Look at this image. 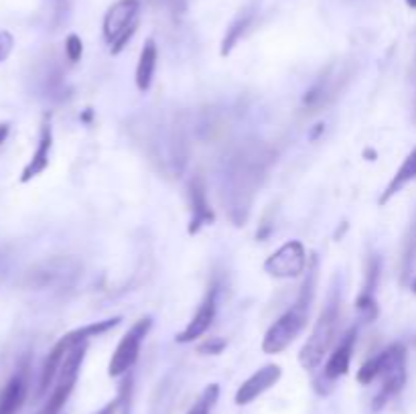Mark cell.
<instances>
[{
    "instance_id": "1",
    "label": "cell",
    "mask_w": 416,
    "mask_h": 414,
    "mask_svg": "<svg viewBox=\"0 0 416 414\" xmlns=\"http://www.w3.org/2000/svg\"><path fill=\"white\" fill-rule=\"evenodd\" d=\"M337 331H339V302L331 301L319 315L317 325L313 327L311 335L299 353V362L305 370L313 372L321 366V362L331 351L337 339Z\"/></svg>"
},
{
    "instance_id": "2",
    "label": "cell",
    "mask_w": 416,
    "mask_h": 414,
    "mask_svg": "<svg viewBox=\"0 0 416 414\" xmlns=\"http://www.w3.org/2000/svg\"><path fill=\"white\" fill-rule=\"evenodd\" d=\"M313 299L299 295V299L295 302V307L290 311H286L282 317H278L277 321L268 327L266 335L262 339V351L264 353H280L284 351L295 339L299 338V333L305 329L307 319H309V309H311Z\"/></svg>"
},
{
    "instance_id": "3",
    "label": "cell",
    "mask_w": 416,
    "mask_h": 414,
    "mask_svg": "<svg viewBox=\"0 0 416 414\" xmlns=\"http://www.w3.org/2000/svg\"><path fill=\"white\" fill-rule=\"evenodd\" d=\"M139 0H118L110 6L104 17V37L112 55H118L139 27Z\"/></svg>"
},
{
    "instance_id": "4",
    "label": "cell",
    "mask_w": 416,
    "mask_h": 414,
    "mask_svg": "<svg viewBox=\"0 0 416 414\" xmlns=\"http://www.w3.org/2000/svg\"><path fill=\"white\" fill-rule=\"evenodd\" d=\"M150 327H152L150 317H142V319H139V321L130 327V331L120 339V343H118L114 355H112V360H110V366H108V374H110V376H124V374L137 364L140 353V343H142V339L146 338V333L150 331Z\"/></svg>"
},
{
    "instance_id": "5",
    "label": "cell",
    "mask_w": 416,
    "mask_h": 414,
    "mask_svg": "<svg viewBox=\"0 0 416 414\" xmlns=\"http://www.w3.org/2000/svg\"><path fill=\"white\" fill-rule=\"evenodd\" d=\"M86 343L81 345H75L68 353L61 370H59V376H57V386L53 390V394L49 396L45 408L41 411V414H59L61 408L66 406L70 394L75 388V382H77V376H79V368H81V362H83V355H86Z\"/></svg>"
},
{
    "instance_id": "6",
    "label": "cell",
    "mask_w": 416,
    "mask_h": 414,
    "mask_svg": "<svg viewBox=\"0 0 416 414\" xmlns=\"http://www.w3.org/2000/svg\"><path fill=\"white\" fill-rule=\"evenodd\" d=\"M264 270L275 278H297L307 270V250L299 240L282 244L264 262Z\"/></svg>"
},
{
    "instance_id": "7",
    "label": "cell",
    "mask_w": 416,
    "mask_h": 414,
    "mask_svg": "<svg viewBox=\"0 0 416 414\" xmlns=\"http://www.w3.org/2000/svg\"><path fill=\"white\" fill-rule=\"evenodd\" d=\"M406 366V347L402 343H394L388 349H384L382 353L374 355L372 360H368L359 370H357V382L368 386L374 380L384 377L386 374H390L396 368Z\"/></svg>"
},
{
    "instance_id": "8",
    "label": "cell",
    "mask_w": 416,
    "mask_h": 414,
    "mask_svg": "<svg viewBox=\"0 0 416 414\" xmlns=\"http://www.w3.org/2000/svg\"><path fill=\"white\" fill-rule=\"evenodd\" d=\"M280 376H282V370H280V366H277V364H268V366L260 368L258 372H254L238 388L236 398H234L236 404L238 406H246V404L254 402L258 396H262L266 390H270L275 384H278Z\"/></svg>"
},
{
    "instance_id": "9",
    "label": "cell",
    "mask_w": 416,
    "mask_h": 414,
    "mask_svg": "<svg viewBox=\"0 0 416 414\" xmlns=\"http://www.w3.org/2000/svg\"><path fill=\"white\" fill-rule=\"evenodd\" d=\"M215 309H217V287H211L204 302L199 304L197 313L193 315V319L189 321V325L177 333V343H193L195 339H199L213 323L215 319Z\"/></svg>"
},
{
    "instance_id": "10",
    "label": "cell",
    "mask_w": 416,
    "mask_h": 414,
    "mask_svg": "<svg viewBox=\"0 0 416 414\" xmlns=\"http://www.w3.org/2000/svg\"><path fill=\"white\" fill-rule=\"evenodd\" d=\"M189 199H191V222H189V234H197L199 229L208 224H213L215 216L209 207L206 183L201 177H195L189 183Z\"/></svg>"
},
{
    "instance_id": "11",
    "label": "cell",
    "mask_w": 416,
    "mask_h": 414,
    "mask_svg": "<svg viewBox=\"0 0 416 414\" xmlns=\"http://www.w3.org/2000/svg\"><path fill=\"white\" fill-rule=\"evenodd\" d=\"M355 339H357V331L355 329H349L344 339L335 345L333 353L329 355L325 368H323V376L329 382H335L341 376H346L349 372V364H351V355H353V345H355Z\"/></svg>"
},
{
    "instance_id": "12",
    "label": "cell",
    "mask_w": 416,
    "mask_h": 414,
    "mask_svg": "<svg viewBox=\"0 0 416 414\" xmlns=\"http://www.w3.org/2000/svg\"><path fill=\"white\" fill-rule=\"evenodd\" d=\"M51 145H53V132H51V126L49 122L43 124V130H41V138H39V147H37L35 154L31 158V163L25 167L23 175H21V183H29L31 179H35L37 175H41L47 165H49V152H51Z\"/></svg>"
},
{
    "instance_id": "13",
    "label": "cell",
    "mask_w": 416,
    "mask_h": 414,
    "mask_svg": "<svg viewBox=\"0 0 416 414\" xmlns=\"http://www.w3.org/2000/svg\"><path fill=\"white\" fill-rule=\"evenodd\" d=\"M27 398V377L17 374L0 392V414H17Z\"/></svg>"
},
{
    "instance_id": "14",
    "label": "cell",
    "mask_w": 416,
    "mask_h": 414,
    "mask_svg": "<svg viewBox=\"0 0 416 414\" xmlns=\"http://www.w3.org/2000/svg\"><path fill=\"white\" fill-rule=\"evenodd\" d=\"M157 59H159V51H157V43L152 39H146L142 51H140L139 65H137V87L139 92H148L152 85V77L157 70Z\"/></svg>"
},
{
    "instance_id": "15",
    "label": "cell",
    "mask_w": 416,
    "mask_h": 414,
    "mask_svg": "<svg viewBox=\"0 0 416 414\" xmlns=\"http://www.w3.org/2000/svg\"><path fill=\"white\" fill-rule=\"evenodd\" d=\"M413 179H416V149L404 158V163L400 165V169L392 177V181L388 183V187L384 189V193H382L380 197V205H386L398 191H402Z\"/></svg>"
},
{
    "instance_id": "16",
    "label": "cell",
    "mask_w": 416,
    "mask_h": 414,
    "mask_svg": "<svg viewBox=\"0 0 416 414\" xmlns=\"http://www.w3.org/2000/svg\"><path fill=\"white\" fill-rule=\"evenodd\" d=\"M250 21H252L250 14H244L238 21H234V25L228 29L226 39H224V43H221V55H228V53L236 47V43H238L240 37L246 33V29L250 27Z\"/></svg>"
},
{
    "instance_id": "17",
    "label": "cell",
    "mask_w": 416,
    "mask_h": 414,
    "mask_svg": "<svg viewBox=\"0 0 416 414\" xmlns=\"http://www.w3.org/2000/svg\"><path fill=\"white\" fill-rule=\"evenodd\" d=\"M217 396H219V386L217 384H211L206 388V392L201 394V398L189 408L187 414H211V408L215 406L217 402Z\"/></svg>"
},
{
    "instance_id": "18",
    "label": "cell",
    "mask_w": 416,
    "mask_h": 414,
    "mask_svg": "<svg viewBox=\"0 0 416 414\" xmlns=\"http://www.w3.org/2000/svg\"><path fill=\"white\" fill-rule=\"evenodd\" d=\"M66 55H68L71 63H77L81 59V55H83V43L75 33H71L66 39Z\"/></svg>"
},
{
    "instance_id": "19",
    "label": "cell",
    "mask_w": 416,
    "mask_h": 414,
    "mask_svg": "<svg viewBox=\"0 0 416 414\" xmlns=\"http://www.w3.org/2000/svg\"><path fill=\"white\" fill-rule=\"evenodd\" d=\"M226 349V341L219 338H211L206 343H201L199 347H197V351L199 353H206V355H217V353H221Z\"/></svg>"
},
{
    "instance_id": "20",
    "label": "cell",
    "mask_w": 416,
    "mask_h": 414,
    "mask_svg": "<svg viewBox=\"0 0 416 414\" xmlns=\"http://www.w3.org/2000/svg\"><path fill=\"white\" fill-rule=\"evenodd\" d=\"M12 49H14V37H12V33L0 31V63L10 57Z\"/></svg>"
},
{
    "instance_id": "21",
    "label": "cell",
    "mask_w": 416,
    "mask_h": 414,
    "mask_svg": "<svg viewBox=\"0 0 416 414\" xmlns=\"http://www.w3.org/2000/svg\"><path fill=\"white\" fill-rule=\"evenodd\" d=\"M165 6H169L173 12H183L185 10V0H163Z\"/></svg>"
},
{
    "instance_id": "22",
    "label": "cell",
    "mask_w": 416,
    "mask_h": 414,
    "mask_svg": "<svg viewBox=\"0 0 416 414\" xmlns=\"http://www.w3.org/2000/svg\"><path fill=\"white\" fill-rule=\"evenodd\" d=\"M8 132H10V126H8V124H0V145L6 141Z\"/></svg>"
},
{
    "instance_id": "23",
    "label": "cell",
    "mask_w": 416,
    "mask_h": 414,
    "mask_svg": "<svg viewBox=\"0 0 416 414\" xmlns=\"http://www.w3.org/2000/svg\"><path fill=\"white\" fill-rule=\"evenodd\" d=\"M321 132H323V124H317V128H315V130H313L311 138H317V136H319V134H321Z\"/></svg>"
},
{
    "instance_id": "24",
    "label": "cell",
    "mask_w": 416,
    "mask_h": 414,
    "mask_svg": "<svg viewBox=\"0 0 416 414\" xmlns=\"http://www.w3.org/2000/svg\"><path fill=\"white\" fill-rule=\"evenodd\" d=\"M406 4H408L410 8H416V0H406Z\"/></svg>"
},
{
    "instance_id": "25",
    "label": "cell",
    "mask_w": 416,
    "mask_h": 414,
    "mask_svg": "<svg viewBox=\"0 0 416 414\" xmlns=\"http://www.w3.org/2000/svg\"><path fill=\"white\" fill-rule=\"evenodd\" d=\"M413 291H415V293H416V280H415V282H413Z\"/></svg>"
}]
</instances>
